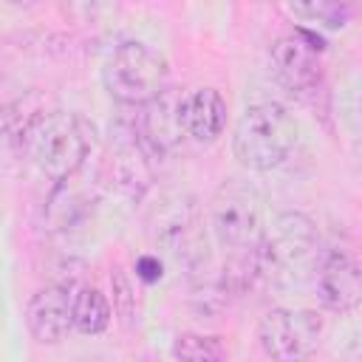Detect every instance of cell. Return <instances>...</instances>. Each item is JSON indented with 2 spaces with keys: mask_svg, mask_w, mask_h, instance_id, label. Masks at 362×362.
<instances>
[{
  "mask_svg": "<svg viewBox=\"0 0 362 362\" xmlns=\"http://www.w3.org/2000/svg\"><path fill=\"white\" fill-rule=\"evenodd\" d=\"M96 141L93 124L74 110H45L23 133V153L48 181H68Z\"/></svg>",
  "mask_w": 362,
  "mask_h": 362,
  "instance_id": "1",
  "label": "cell"
},
{
  "mask_svg": "<svg viewBox=\"0 0 362 362\" xmlns=\"http://www.w3.org/2000/svg\"><path fill=\"white\" fill-rule=\"evenodd\" d=\"M320 252L314 223L303 212H286L274 221L272 232H266L263 243L252 255V269L274 286H300L314 277Z\"/></svg>",
  "mask_w": 362,
  "mask_h": 362,
  "instance_id": "2",
  "label": "cell"
},
{
  "mask_svg": "<svg viewBox=\"0 0 362 362\" xmlns=\"http://www.w3.org/2000/svg\"><path fill=\"white\" fill-rule=\"evenodd\" d=\"M297 119L277 102H260L243 110L235 124V158L252 170H272L283 164L297 144Z\"/></svg>",
  "mask_w": 362,
  "mask_h": 362,
  "instance_id": "3",
  "label": "cell"
},
{
  "mask_svg": "<svg viewBox=\"0 0 362 362\" xmlns=\"http://www.w3.org/2000/svg\"><path fill=\"white\" fill-rule=\"evenodd\" d=\"M209 226L223 249L255 255L266 238L263 201L257 189L238 178L221 184L209 204Z\"/></svg>",
  "mask_w": 362,
  "mask_h": 362,
  "instance_id": "4",
  "label": "cell"
},
{
  "mask_svg": "<svg viewBox=\"0 0 362 362\" xmlns=\"http://www.w3.org/2000/svg\"><path fill=\"white\" fill-rule=\"evenodd\" d=\"M167 62L144 42H122L102 68V82L122 105H153L164 93Z\"/></svg>",
  "mask_w": 362,
  "mask_h": 362,
  "instance_id": "5",
  "label": "cell"
},
{
  "mask_svg": "<svg viewBox=\"0 0 362 362\" xmlns=\"http://www.w3.org/2000/svg\"><path fill=\"white\" fill-rule=\"evenodd\" d=\"M322 334V317L308 308H272L257 325L260 348L274 362H303L311 356Z\"/></svg>",
  "mask_w": 362,
  "mask_h": 362,
  "instance_id": "6",
  "label": "cell"
},
{
  "mask_svg": "<svg viewBox=\"0 0 362 362\" xmlns=\"http://www.w3.org/2000/svg\"><path fill=\"white\" fill-rule=\"evenodd\" d=\"M153 240L161 252H167L170 257L181 260V263H198L204 260L206 252V238H204V226L198 218V206L189 198H170L156 209V221H153Z\"/></svg>",
  "mask_w": 362,
  "mask_h": 362,
  "instance_id": "7",
  "label": "cell"
},
{
  "mask_svg": "<svg viewBox=\"0 0 362 362\" xmlns=\"http://www.w3.org/2000/svg\"><path fill=\"white\" fill-rule=\"evenodd\" d=\"M311 280H314L317 300L328 311L342 314L362 303V263L348 249H339V246L322 249Z\"/></svg>",
  "mask_w": 362,
  "mask_h": 362,
  "instance_id": "8",
  "label": "cell"
},
{
  "mask_svg": "<svg viewBox=\"0 0 362 362\" xmlns=\"http://www.w3.org/2000/svg\"><path fill=\"white\" fill-rule=\"evenodd\" d=\"M25 325L42 345H54L74 328V291L65 286L40 288L25 305Z\"/></svg>",
  "mask_w": 362,
  "mask_h": 362,
  "instance_id": "9",
  "label": "cell"
},
{
  "mask_svg": "<svg viewBox=\"0 0 362 362\" xmlns=\"http://www.w3.org/2000/svg\"><path fill=\"white\" fill-rule=\"evenodd\" d=\"M317 51L303 34H288L280 37L272 45V68L277 79L291 90V93H305L320 85V59Z\"/></svg>",
  "mask_w": 362,
  "mask_h": 362,
  "instance_id": "10",
  "label": "cell"
},
{
  "mask_svg": "<svg viewBox=\"0 0 362 362\" xmlns=\"http://www.w3.org/2000/svg\"><path fill=\"white\" fill-rule=\"evenodd\" d=\"M181 133L195 141H215L226 127V99L215 88H195L178 99Z\"/></svg>",
  "mask_w": 362,
  "mask_h": 362,
  "instance_id": "11",
  "label": "cell"
},
{
  "mask_svg": "<svg viewBox=\"0 0 362 362\" xmlns=\"http://www.w3.org/2000/svg\"><path fill=\"white\" fill-rule=\"evenodd\" d=\"M110 325V303L93 286H79L74 291V328L82 334H102Z\"/></svg>",
  "mask_w": 362,
  "mask_h": 362,
  "instance_id": "12",
  "label": "cell"
},
{
  "mask_svg": "<svg viewBox=\"0 0 362 362\" xmlns=\"http://www.w3.org/2000/svg\"><path fill=\"white\" fill-rule=\"evenodd\" d=\"M173 356L178 362H229V354L218 337L209 334H178L173 342Z\"/></svg>",
  "mask_w": 362,
  "mask_h": 362,
  "instance_id": "13",
  "label": "cell"
},
{
  "mask_svg": "<svg viewBox=\"0 0 362 362\" xmlns=\"http://www.w3.org/2000/svg\"><path fill=\"white\" fill-rule=\"evenodd\" d=\"M288 11L297 14V17H305L308 23H320V25H328V28L345 25V17H348V8H345L342 3H328V0H317V3H291Z\"/></svg>",
  "mask_w": 362,
  "mask_h": 362,
  "instance_id": "14",
  "label": "cell"
},
{
  "mask_svg": "<svg viewBox=\"0 0 362 362\" xmlns=\"http://www.w3.org/2000/svg\"><path fill=\"white\" fill-rule=\"evenodd\" d=\"M136 272H139V277H141L144 283H153V280H158V274H161V263H158V257L144 255V257H139Z\"/></svg>",
  "mask_w": 362,
  "mask_h": 362,
  "instance_id": "15",
  "label": "cell"
},
{
  "mask_svg": "<svg viewBox=\"0 0 362 362\" xmlns=\"http://www.w3.org/2000/svg\"><path fill=\"white\" fill-rule=\"evenodd\" d=\"M113 288H116V300H119V311H122V317L124 320H130V305H127V300H130V288H127V283H124V277L116 272V277H113Z\"/></svg>",
  "mask_w": 362,
  "mask_h": 362,
  "instance_id": "16",
  "label": "cell"
}]
</instances>
